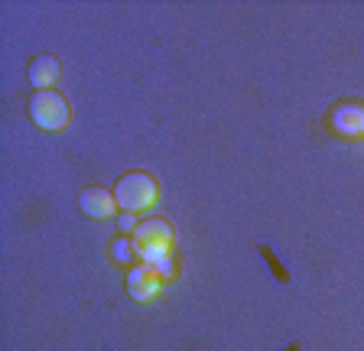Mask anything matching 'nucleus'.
<instances>
[{"mask_svg": "<svg viewBox=\"0 0 364 351\" xmlns=\"http://www.w3.org/2000/svg\"><path fill=\"white\" fill-rule=\"evenodd\" d=\"M173 251V228L166 218H146L134 228V254L153 267H159L163 260H169Z\"/></svg>", "mask_w": 364, "mask_h": 351, "instance_id": "f257e3e1", "label": "nucleus"}, {"mask_svg": "<svg viewBox=\"0 0 364 351\" xmlns=\"http://www.w3.org/2000/svg\"><path fill=\"white\" fill-rule=\"evenodd\" d=\"M114 199H117V208H124L127 215H136L153 205V199H156V183L144 173H130L114 185Z\"/></svg>", "mask_w": 364, "mask_h": 351, "instance_id": "f03ea898", "label": "nucleus"}, {"mask_svg": "<svg viewBox=\"0 0 364 351\" xmlns=\"http://www.w3.org/2000/svg\"><path fill=\"white\" fill-rule=\"evenodd\" d=\"M30 117L39 130H62L68 124V104L59 92H36L30 98Z\"/></svg>", "mask_w": 364, "mask_h": 351, "instance_id": "7ed1b4c3", "label": "nucleus"}, {"mask_svg": "<svg viewBox=\"0 0 364 351\" xmlns=\"http://www.w3.org/2000/svg\"><path fill=\"white\" fill-rule=\"evenodd\" d=\"M159 286H163V280H159L156 267H134L127 274V290H130V296L140 299V303H150L159 293Z\"/></svg>", "mask_w": 364, "mask_h": 351, "instance_id": "20e7f679", "label": "nucleus"}, {"mask_svg": "<svg viewBox=\"0 0 364 351\" xmlns=\"http://www.w3.org/2000/svg\"><path fill=\"white\" fill-rule=\"evenodd\" d=\"M78 205H82L85 215H91V218H111L114 212H117V199H114V192L107 189H85L82 195H78Z\"/></svg>", "mask_w": 364, "mask_h": 351, "instance_id": "39448f33", "label": "nucleus"}, {"mask_svg": "<svg viewBox=\"0 0 364 351\" xmlns=\"http://www.w3.org/2000/svg\"><path fill=\"white\" fill-rule=\"evenodd\" d=\"M59 59L55 55H36V59L30 62V85L36 88V92H49L55 82H59Z\"/></svg>", "mask_w": 364, "mask_h": 351, "instance_id": "423d86ee", "label": "nucleus"}, {"mask_svg": "<svg viewBox=\"0 0 364 351\" xmlns=\"http://www.w3.org/2000/svg\"><path fill=\"white\" fill-rule=\"evenodd\" d=\"M121 228H124V231L134 228V215H124V218H121Z\"/></svg>", "mask_w": 364, "mask_h": 351, "instance_id": "0eeeda50", "label": "nucleus"}]
</instances>
